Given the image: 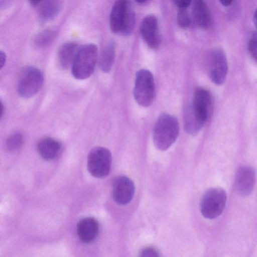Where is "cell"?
<instances>
[{
	"mask_svg": "<svg viewBox=\"0 0 257 257\" xmlns=\"http://www.w3.org/2000/svg\"><path fill=\"white\" fill-rule=\"evenodd\" d=\"M220 4L225 7L230 6L232 2V0H218Z\"/></svg>",
	"mask_w": 257,
	"mask_h": 257,
	"instance_id": "obj_27",
	"label": "cell"
},
{
	"mask_svg": "<svg viewBox=\"0 0 257 257\" xmlns=\"http://www.w3.org/2000/svg\"><path fill=\"white\" fill-rule=\"evenodd\" d=\"M135 21L136 17L135 12L129 2L123 27L120 33L124 36L130 35L134 29Z\"/></svg>",
	"mask_w": 257,
	"mask_h": 257,
	"instance_id": "obj_20",
	"label": "cell"
},
{
	"mask_svg": "<svg viewBox=\"0 0 257 257\" xmlns=\"http://www.w3.org/2000/svg\"><path fill=\"white\" fill-rule=\"evenodd\" d=\"M44 0H28L29 3L33 6H36Z\"/></svg>",
	"mask_w": 257,
	"mask_h": 257,
	"instance_id": "obj_28",
	"label": "cell"
},
{
	"mask_svg": "<svg viewBox=\"0 0 257 257\" xmlns=\"http://www.w3.org/2000/svg\"><path fill=\"white\" fill-rule=\"evenodd\" d=\"M79 48L77 43L72 42L66 43L60 47L58 59L62 67L66 69L72 66Z\"/></svg>",
	"mask_w": 257,
	"mask_h": 257,
	"instance_id": "obj_16",
	"label": "cell"
},
{
	"mask_svg": "<svg viewBox=\"0 0 257 257\" xmlns=\"http://www.w3.org/2000/svg\"><path fill=\"white\" fill-rule=\"evenodd\" d=\"M41 71L33 66L25 68L21 74L18 85L19 94L23 98H30L36 94L43 84Z\"/></svg>",
	"mask_w": 257,
	"mask_h": 257,
	"instance_id": "obj_6",
	"label": "cell"
},
{
	"mask_svg": "<svg viewBox=\"0 0 257 257\" xmlns=\"http://www.w3.org/2000/svg\"><path fill=\"white\" fill-rule=\"evenodd\" d=\"M99 231L97 221L93 217H85L78 222L77 232L80 239L84 243H89L97 237Z\"/></svg>",
	"mask_w": 257,
	"mask_h": 257,
	"instance_id": "obj_13",
	"label": "cell"
},
{
	"mask_svg": "<svg viewBox=\"0 0 257 257\" xmlns=\"http://www.w3.org/2000/svg\"><path fill=\"white\" fill-rule=\"evenodd\" d=\"M128 3V0H116L114 2L109 17V26L112 33H121Z\"/></svg>",
	"mask_w": 257,
	"mask_h": 257,
	"instance_id": "obj_12",
	"label": "cell"
},
{
	"mask_svg": "<svg viewBox=\"0 0 257 257\" xmlns=\"http://www.w3.org/2000/svg\"><path fill=\"white\" fill-rule=\"evenodd\" d=\"M155 85L152 73L147 69H141L136 75L134 96L138 104L144 107L150 106L153 101Z\"/></svg>",
	"mask_w": 257,
	"mask_h": 257,
	"instance_id": "obj_3",
	"label": "cell"
},
{
	"mask_svg": "<svg viewBox=\"0 0 257 257\" xmlns=\"http://www.w3.org/2000/svg\"><path fill=\"white\" fill-rule=\"evenodd\" d=\"M193 16L196 25L201 29H207L211 25V18L204 0H194Z\"/></svg>",
	"mask_w": 257,
	"mask_h": 257,
	"instance_id": "obj_15",
	"label": "cell"
},
{
	"mask_svg": "<svg viewBox=\"0 0 257 257\" xmlns=\"http://www.w3.org/2000/svg\"><path fill=\"white\" fill-rule=\"evenodd\" d=\"M140 32L141 36L148 45L153 49H157L161 44L157 18L154 15L147 16L142 21Z\"/></svg>",
	"mask_w": 257,
	"mask_h": 257,
	"instance_id": "obj_10",
	"label": "cell"
},
{
	"mask_svg": "<svg viewBox=\"0 0 257 257\" xmlns=\"http://www.w3.org/2000/svg\"><path fill=\"white\" fill-rule=\"evenodd\" d=\"M56 36V31L48 29L38 34L34 39V45L38 48H44L52 43Z\"/></svg>",
	"mask_w": 257,
	"mask_h": 257,
	"instance_id": "obj_19",
	"label": "cell"
},
{
	"mask_svg": "<svg viewBox=\"0 0 257 257\" xmlns=\"http://www.w3.org/2000/svg\"><path fill=\"white\" fill-rule=\"evenodd\" d=\"M228 72V63L224 51L220 48L211 51L209 57V75L213 83L221 85Z\"/></svg>",
	"mask_w": 257,
	"mask_h": 257,
	"instance_id": "obj_8",
	"label": "cell"
},
{
	"mask_svg": "<svg viewBox=\"0 0 257 257\" xmlns=\"http://www.w3.org/2000/svg\"><path fill=\"white\" fill-rule=\"evenodd\" d=\"M24 137L20 132H15L10 135L6 141L7 149L10 151L19 149L24 143Z\"/></svg>",
	"mask_w": 257,
	"mask_h": 257,
	"instance_id": "obj_21",
	"label": "cell"
},
{
	"mask_svg": "<svg viewBox=\"0 0 257 257\" xmlns=\"http://www.w3.org/2000/svg\"><path fill=\"white\" fill-rule=\"evenodd\" d=\"M179 131V123L174 116L166 113L161 114L157 118L153 128L154 145L160 150H167L175 142Z\"/></svg>",
	"mask_w": 257,
	"mask_h": 257,
	"instance_id": "obj_1",
	"label": "cell"
},
{
	"mask_svg": "<svg viewBox=\"0 0 257 257\" xmlns=\"http://www.w3.org/2000/svg\"><path fill=\"white\" fill-rule=\"evenodd\" d=\"M111 161V154L109 150L102 147H95L88 156V171L95 177H105L109 173Z\"/></svg>",
	"mask_w": 257,
	"mask_h": 257,
	"instance_id": "obj_5",
	"label": "cell"
},
{
	"mask_svg": "<svg viewBox=\"0 0 257 257\" xmlns=\"http://www.w3.org/2000/svg\"><path fill=\"white\" fill-rule=\"evenodd\" d=\"M62 4L59 0H49L42 5L39 11V19L42 23L53 19L60 13Z\"/></svg>",
	"mask_w": 257,
	"mask_h": 257,
	"instance_id": "obj_18",
	"label": "cell"
},
{
	"mask_svg": "<svg viewBox=\"0 0 257 257\" xmlns=\"http://www.w3.org/2000/svg\"><path fill=\"white\" fill-rule=\"evenodd\" d=\"M226 198V193L221 188H212L207 190L200 203L202 215L211 219L218 217L224 209Z\"/></svg>",
	"mask_w": 257,
	"mask_h": 257,
	"instance_id": "obj_4",
	"label": "cell"
},
{
	"mask_svg": "<svg viewBox=\"0 0 257 257\" xmlns=\"http://www.w3.org/2000/svg\"><path fill=\"white\" fill-rule=\"evenodd\" d=\"M253 23L257 29V9L255 11L253 15Z\"/></svg>",
	"mask_w": 257,
	"mask_h": 257,
	"instance_id": "obj_29",
	"label": "cell"
},
{
	"mask_svg": "<svg viewBox=\"0 0 257 257\" xmlns=\"http://www.w3.org/2000/svg\"><path fill=\"white\" fill-rule=\"evenodd\" d=\"M115 45L113 41L108 42L102 49L99 58V65L104 72L110 71L114 60Z\"/></svg>",
	"mask_w": 257,
	"mask_h": 257,
	"instance_id": "obj_17",
	"label": "cell"
},
{
	"mask_svg": "<svg viewBox=\"0 0 257 257\" xmlns=\"http://www.w3.org/2000/svg\"><path fill=\"white\" fill-rule=\"evenodd\" d=\"M248 50L251 57L257 61V37L254 36L248 41Z\"/></svg>",
	"mask_w": 257,
	"mask_h": 257,
	"instance_id": "obj_23",
	"label": "cell"
},
{
	"mask_svg": "<svg viewBox=\"0 0 257 257\" xmlns=\"http://www.w3.org/2000/svg\"><path fill=\"white\" fill-rule=\"evenodd\" d=\"M6 61V55L5 52L2 51H1L0 52V63H1V67H3L5 65V63Z\"/></svg>",
	"mask_w": 257,
	"mask_h": 257,
	"instance_id": "obj_26",
	"label": "cell"
},
{
	"mask_svg": "<svg viewBox=\"0 0 257 257\" xmlns=\"http://www.w3.org/2000/svg\"><path fill=\"white\" fill-rule=\"evenodd\" d=\"M141 256H158L159 254L158 251L154 248L148 247L144 249L141 252Z\"/></svg>",
	"mask_w": 257,
	"mask_h": 257,
	"instance_id": "obj_24",
	"label": "cell"
},
{
	"mask_svg": "<svg viewBox=\"0 0 257 257\" xmlns=\"http://www.w3.org/2000/svg\"><path fill=\"white\" fill-rule=\"evenodd\" d=\"M178 26L182 28H187L191 24V18L186 9H179L177 15Z\"/></svg>",
	"mask_w": 257,
	"mask_h": 257,
	"instance_id": "obj_22",
	"label": "cell"
},
{
	"mask_svg": "<svg viewBox=\"0 0 257 257\" xmlns=\"http://www.w3.org/2000/svg\"><path fill=\"white\" fill-rule=\"evenodd\" d=\"M211 96L207 90L199 88L194 92L193 100L188 108L202 126L205 124L210 113Z\"/></svg>",
	"mask_w": 257,
	"mask_h": 257,
	"instance_id": "obj_7",
	"label": "cell"
},
{
	"mask_svg": "<svg viewBox=\"0 0 257 257\" xmlns=\"http://www.w3.org/2000/svg\"><path fill=\"white\" fill-rule=\"evenodd\" d=\"M255 182V173L251 167L243 166L236 173L234 186L240 195L246 196L252 191Z\"/></svg>",
	"mask_w": 257,
	"mask_h": 257,
	"instance_id": "obj_11",
	"label": "cell"
},
{
	"mask_svg": "<svg viewBox=\"0 0 257 257\" xmlns=\"http://www.w3.org/2000/svg\"><path fill=\"white\" fill-rule=\"evenodd\" d=\"M135 191L134 182L128 177L119 176L113 181L112 194L114 201L119 205H126L132 200Z\"/></svg>",
	"mask_w": 257,
	"mask_h": 257,
	"instance_id": "obj_9",
	"label": "cell"
},
{
	"mask_svg": "<svg viewBox=\"0 0 257 257\" xmlns=\"http://www.w3.org/2000/svg\"><path fill=\"white\" fill-rule=\"evenodd\" d=\"M138 3L143 4L145 3L147 0H135Z\"/></svg>",
	"mask_w": 257,
	"mask_h": 257,
	"instance_id": "obj_30",
	"label": "cell"
},
{
	"mask_svg": "<svg viewBox=\"0 0 257 257\" xmlns=\"http://www.w3.org/2000/svg\"><path fill=\"white\" fill-rule=\"evenodd\" d=\"M98 59L97 46L92 43L79 47L71 66L73 76L77 79L88 78L93 72Z\"/></svg>",
	"mask_w": 257,
	"mask_h": 257,
	"instance_id": "obj_2",
	"label": "cell"
},
{
	"mask_svg": "<svg viewBox=\"0 0 257 257\" xmlns=\"http://www.w3.org/2000/svg\"><path fill=\"white\" fill-rule=\"evenodd\" d=\"M61 145L56 140L45 137L41 139L37 144V150L40 156L44 160H52L59 154Z\"/></svg>",
	"mask_w": 257,
	"mask_h": 257,
	"instance_id": "obj_14",
	"label": "cell"
},
{
	"mask_svg": "<svg viewBox=\"0 0 257 257\" xmlns=\"http://www.w3.org/2000/svg\"><path fill=\"white\" fill-rule=\"evenodd\" d=\"M176 6L179 9H186L188 7L191 2V0H174Z\"/></svg>",
	"mask_w": 257,
	"mask_h": 257,
	"instance_id": "obj_25",
	"label": "cell"
}]
</instances>
